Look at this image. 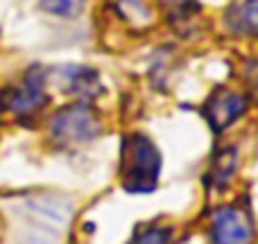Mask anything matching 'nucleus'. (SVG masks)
<instances>
[{"label": "nucleus", "instance_id": "f257e3e1", "mask_svg": "<svg viewBox=\"0 0 258 244\" xmlns=\"http://www.w3.org/2000/svg\"><path fill=\"white\" fill-rule=\"evenodd\" d=\"M161 154L154 140L143 131H134L122 142V186L129 192H152L159 183Z\"/></svg>", "mask_w": 258, "mask_h": 244}, {"label": "nucleus", "instance_id": "f03ea898", "mask_svg": "<svg viewBox=\"0 0 258 244\" xmlns=\"http://www.w3.org/2000/svg\"><path fill=\"white\" fill-rule=\"evenodd\" d=\"M52 136L66 147L86 145L100 136V118L86 102L68 104L54 116Z\"/></svg>", "mask_w": 258, "mask_h": 244}, {"label": "nucleus", "instance_id": "7ed1b4c3", "mask_svg": "<svg viewBox=\"0 0 258 244\" xmlns=\"http://www.w3.org/2000/svg\"><path fill=\"white\" fill-rule=\"evenodd\" d=\"M211 240L213 244H251L254 222L249 213L238 206H222L211 217Z\"/></svg>", "mask_w": 258, "mask_h": 244}, {"label": "nucleus", "instance_id": "20e7f679", "mask_svg": "<svg viewBox=\"0 0 258 244\" xmlns=\"http://www.w3.org/2000/svg\"><path fill=\"white\" fill-rule=\"evenodd\" d=\"M245 109H247L245 95L236 93V91L218 89L213 95H209V100H206L204 118L215 133H222L224 129H229L242 113H245Z\"/></svg>", "mask_w": 258, "mask_h": 244}, {"label": "nucleus", "instance_id": "39448f33", "mask_svg": "<svg viewBox=\"0 0 258 244\" xmlns=\"http://www.w3.org/2000/svg\"><path fill=\"white\" fill-rule=\"evenodd\" d=\"M231 25L238 27V32L249 34L258 39V0H242L229 14Z\"/></svg>", "mask_w": 258, "mask_h": 244}, {"label": "nucleus", "instance_id": "423d86ee", "mask_svg": "<svg viewBox=\"0 0 258 244\" xmlns=\"http://www.w3.org/2000/svg\"><path fill=\"white\" fill-rule=\"evenodd\" d=\"M68 91L77 95V98H98L102 86H100V77L95 70H89V68H73V75L68 77Z\"/></svg>", "mask_w": 258, "mask_h": 244}, {"label": "nucleus", "instance_id": "0eeeda50", "mask_svg": "<svg viewBox=\"0 0 258 244\" xmlns=\"http://www.w3.org/2000/svg\"><path fill=\"white\" fill-rule=\"evenodd\" d=\"M43 102H45V95L41 91V86L34 84V82H27L25 86H21L12 100L14 109H18V111H32V109L41 107Z\"/></svg>", "mask_w": 258, "mask_h": 244}, {"label": "nucleus", "instance_id": "6e6552de", "mask_svg": "<svg viewBox=\"0 0 258 244\" xmlns=\"http://www.w3.org/2000/svg\"><path fill=\"white\" fill-rule=\"evenodd\" d=\"M129 244H172V228L161 224H147L134 233Z\"/></svg>", "mask_w": 258, "mask_h": 244}, {"label": "nucleus", "instance_id": "1a4fd4ad", "mask_svg": "<svg viewBox=\"0 0 258 244\" xmlns=\"http://www.w3.org/2000/svg\"><path fill=\"white\" fill-rule=\"evenodd\" d=\"M170 21H188L197 12V0H161Z\"/></svg>", "mask_w": 258, "mask_h": 244}, {"label": "nucleus", "instance_id": "9d476101", "mask_svg": "<svg viewBox=\"0 0 258 244\" xmlns=\"http://www.w3.org/2000/svg\"><path fill=\"white\" fill-rule=\"evenodd\" d=\"M113 5L122 16L132 18V21H147L150 18L147 0H113Z\"/></svg>", "mask_w": 258, "mask_h": 244}, {"label": "nucleus", "instance_id": "9b49d317", "mask_svg": "<svg viewBox=\"0 0 258 244\" xmlns=\"http://www.w3.org/2000/svg\"><path fill=\"white\" fill-rule=\"evenodd\" d=\"M86 0H43V7L57 16H77Z\"/></svg>", "mask_w": 258, "mask_h": 244}, {"label": "nucleus", "instance_id": "f8f14e48", "mask_svg": "<svg viewBox=\"0 0 258 244\" xmlns=\"http://www.w3.org/2000/svg\"><path fill=\"white\" fill-rule=\"evenodd\" d=\"M231 172H233V154L229 156V160H227V151H222V156L215 160L213 170H211V177L218 181V188H224L229 177H231Z\"/></svg>", "mask_w": 258, "mask_h": 244}]
</instances>
